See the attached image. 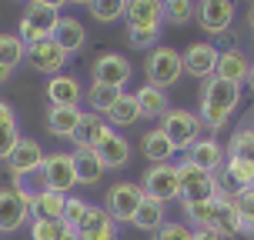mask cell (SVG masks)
Listing matches in <instances>:
<instances>
[{
    "label": "cell",
    "mask_w": 254,
    "mask_h": 240,
    "mask_svg": "<svg viewBox=\"0 0 254 240\" xmlns=\"http://www.w3.org/2000/svg\"><path fill=\"white\" fill-rule=\"evenodd\" d=\"M194 17H197L204 34L221 37V34H228L231 20H234V0H197V13Z\"/></svg>",
    "instance_id": "obj_13"
},
{
    "label": "cell",
    "mask_w": 254,
    "mask_h": 240,
    "mask_svg": "<svg viewBox=\"0 0 254 240\" xmlns=\"http://www.w3.org/2000/svg\"><path fill=\"white\" fill-rule=\"evenodd\" d=\"M87 10L94 20H101V24H114L127 13V0H90Z\"/></svg>",
    "instance_id": "obj_31"
},
{
    "label": "cell",
    "mask_w": 254,
    "mask_h": 240,
    "mask_svg": "<svg viewBox=\"0 0 254 240\" xmlns=\"http://www.w3.org/2000/svg\"><path fill=\"white\" fill-rule=\"evenodd\" d=\"M224 177H228L238 190L254 187V164H251V160H238V157H228V164H224Z\"/></svg>",
    "instance_id": "obj_33"
},
{
    "label": "cell",
    "mask_w": 254,
    "mask_h": 240,
    "mask_svg": "<svg viewBox=\"0 0 254 240\" xmlns=\"http://www.w3.org/2000/svg\"><path fill=\"white\" fill-rule=\"evenodd\" d=\"M130 224H134L137 230H144V234H157V230L167 224V203L144 197V203L137 207V214H134Z\"/></svg>",
    "instance_id": "obj_24"
},
{
    "label": "cell",
    "mask_w": 254,
    "mask_h": 240,
    "mask_svg": "<svg viewBox=\"0 0 254 240\" xmlns=\"http://www.w3.org/2000/svg\"><path fill=\"white\" fill-rule=\"evenodd\" d=\"M238 103H241V84L211 77L201 87V114L197 117L207 130H224L231 124V114L238 110Z\"/></svg>",
    "instance_id": "obj_1"
},
{
    "label": "cell",
    "mask_w": 254,
    "mask_h": 240,
    "mask_svg": "<svg viewBox=\"0 0 254 240\" xmlns=\"http://www.w3.org/2000/svg\"><path fill=\"white\" fill-rule=\"evenodd\" d=\"M30 3H40V7H51V10H61L67 0H30Z\"/></svg>",
    "instance_id": "obj_45"
},
{
    "label": "cell",
    "mask_w": 254,
    "mask_h": 240,
    "mask_svg": "<svg viewBox=\"0 0 254 240\" xmlns=\"http://www.w3.org/2000/svg\"><path fill=\"white\" fill-rule=\"evenodd\" d=\"M80 117H84L80 107H51L47 117H44V127H47L51 137L70 140V137H74V130H77V124H80Z\"/></svg>",
    "instance_id": "obj_19"
},
{
    "label": "cell",
    "mask_w": 254,
    "mask_h": 240,
    "mask_svg": "<svg viewBox=\"0 0 254 240\" xmlns=\"http://www.w3.org/2000/svg\"><path fill=\"white\" fill-rule=\"evenodd\" d=\"M77 234H80V240H117V220L104 207H90Z\"/></svg>",
    "instance_id": "obj_17"
},
{
    "label": "cell",
    "mask_w": 254,
    "mask_h": 240,
    "mask_svg": "<svg viewBox=\"0 0 254 240\" xmlns=\"http://www.w3.org/2000/svg\"><path fill=\"white\" fill-rule=\"evenodd\" d=\"M44 157H47V153L40 150L37 140L20 137L17 150H13V153H10V160H7V167H10L13 180H24V177H30V174H40V167H44Z\"/></svg>",
    "instance_id": "obj_15"
},
{
    "label": "cell",
    "mask_w": 254,
    "mask_h": 240,
    "mask_svg": "<svg viewBox=\"0 0 254 240\" xmlns=\"http://www.w3.org/2000/svg\"><path fill=\"white\" fill-rule=\"evenodd\" d=\"M248 84H251V90H254V63H251V74H248Z\"/></svg>",
    "instance_id": "obj_48"
},
{
    "label": "cell",
    "mask_w": 254,
    "mask_h": 240,
    "mask_svg": "<svg viewBox=\"0 0 254 240\" xmlns=\"http://www.w3.org/2000/svg\"><path fill=\"white\" fill-rule=\"evenodd\" d=\"M30 190L24 187H0V234H13L30 217Z\"/></svg>",
    "instance_id": "obj_6"
},
{
    "label": "cell",
    "mask_w": 254,
    "mask_h": 240,
    "mask_svg": "<svg viewBox=\"0 0 254 240\" xmlns=\"http://www.w3.org/2000/svg\"><path fill=\"white\" fill-rule=\"evenodd\" d=\"M127 27H151L161 30L164 20V0H127Z\"/></svg>",
    "instance_id": "obj_18"
},
{
    "label": "cell",
    "mask_w": 254,
    "mask_h": 240,
    "mask_svg": "<svg viewBox=\"0 0 254 240\" xmlns=\"http://www.w3.org/2000/svg\"><path fill=\"white\" fill-rule=\"evenodd\" d=\"M194 13H197L194 0H164V20H171V24H188V20H194Z\"/></svg>",
    "instance_id": "obj_35"
},
{
    "label": "cell",
    "mask_w": 254,
    "mask_h": 240,
    "mask_svg": "<svg viewBox=\"0 0 254 240\" xmlns=\"http://www.w3.org/2000/svg\"><path fill=\"white\" fill-rule=\"evenodd\" d=\"M0 124H17V114L7 100H0Z\"/></svg>",
    "instance_id": "obj_43"
},
{
    "label": "cell",
    "mask_w": 254,
    "mask_h": 240,
    "mask_svg": "<svg viewBox=\"0 0 254 240\" xmlns=\"http://www.w3.org/2000/svg\"><path fill=\"white\" fill-rule=\"evenodd\" d=\"M130 74H134V67H130V60L121 57V53H101V57L94 60V67H90L94 84H107V87H121V90H124V84L130 80Z\"/></svg>",
    "instance_id": "obj_14"
},
{
    "label": "cell",
    "mask_w": 254,
    "mask_h": 240,
    "mask_svg": "<svg viewBox=\"0 0 254 240\" xmlns=\"http://www.w3.org/2000/svg\"><path fill=\"white\" fill-rule=\"evenodd\" d=\"M161 130H164L167 137H171V144L178 147V150L188 153L197 140H201V117L190 114V110H167L164 117H161Z\"/></svg>",
    "instance_id": "obj_4"
},
{
    "label": "cell",
    "mask_w": 254,
    "mask_h": 240,
    "mask_svg": "<svg viewBox=\"0 0 254 240\" xmlns=\"http://www.w3.org/2000/svg\"><path fill=\"white\" fill-rule=\"evenodd\" d=\"M121 94H124L121 87H107V84H94V87H90L87 94H84V97H87L90 110L104 117V114H107V110H111V107H114L117 100H121Z\"/></svg>",
    "instance_id": "obj_30"
},
{
    "label": "cell",
    "mask_w": 254,
    "mask_h": 240,
    "mask_svg": "<svg viewBox=\"0 0 254 240\" xmlns=\"http://www.w3.org/2000/svg\"><path fill=\"white\" fill-rule=\"evenodd\" d=\"M157 37H161V30H151V27H127V40H130L134 50L151 53L154 47H157Z\"/></svg>",
    "instance_id": "obj_36"
},
{
    "label": "cell",
    "mask_w": 254,
    "mask_h": 240,
    "mask_svg": "<svg viewBox=\"0 0 254 240\" xmlns=\"http://www.w3.org/2000/svg\"><path fill=\"white\" fill-rule=\"evenodd\" d=\"M61 240H80V234H77V227H70V224H64V230H61Z\"/></svg>",
    "instance_id": "obj_44"
},
{
    "label": "cell",
    "mask_w": 254,
    "mask_h": 240,
    "mask_svg": "<svg viewBox=\"0 0 254 240\" xmlns=\"http://www.w3.org/2000/svg\"><path fill=\"white\" fill-rule=\"evenodd\" d=\"M0 60L13 70L20 60H27V44L20 40V34H0Z\"/></svg>",
    "instance_id": "obj_32"
},
{
    "label": "cell",
    "mask_w": 254,
    "mask_h": 240,
    "mask_svg": "<svg viewBox=\"0 0 254 240\" xmlns=\"http://www.w3.org/2000/svg\"><path fill=\"white\" fill-rule=\"evenodd\" d=\"M184 60V74L197 77V80H211L217 74V60H221V50H217L211 40H194L188 50L181 53Z\"/></svg>",
    "instance_id": "obj_10"
},
{
    "label": "cell",
    "mask_w": 254,
    "mask_h": 240,
    "mask_svg": "<svg viewBox=\"0 0 254 240\" xmlns=\"http://www.w3.org/2000/svg\"><path fill=\"white\" fill-rule=\"evenodd\" d=\"M64 220H30V240H61Z\"/></svg>",
    "instance_id": "obj_38"
},
{
    "label": "cell",
    "mask_w": 254,
    "mask_h": 240,
    "mask_svg": "<svg viewBox=\"0 0 254 240\" xmlns=\"http://www.w3.org/2000/svg\"><path fill=\"white\" fill-rule=\"evenodd\" d=\"M154 240H194V227L190 224H178V220H167L164 227L154 234Z\"/></svg>",
    "instance_id": "obj_39"
},
{
    "label": "cell",
    "mask_w": 254,
    "mask_h": 240,
    "mask_svg": "<svg viewBox=\"0 0 254 240\" xmlns=\"http://www.w3.org/2000/svg\"><path fill=\"white\" fill-rule=\"evenodd\" d=\"M248 30H254V0H251V7H248Z\"/></svg>",
    "instance_id": "obj_47"
},
{
    "label": "cell",
    "mask_w": 254,
    "mask_h": 240,
    "mask_svg": "<svg viewBox=\"0 0 254 240\" xmlns=\"http://www.w3.org/2000/svg\"><path fill=\"white\" fill-rule=\"evenodd\" d=\"M178 184H181V203H204V200H214V197H228L221 190V180L211 170L190 164L188 157L178 164Z\"/></svg>",
    "instance_id": "obj_2"
},
{
    "label": "cell",
    "mask_w": 254,
    "mask_h": 240,
    "mask_svg": "<svg viewBox=\"0 0 254 240\" xmlns=\"http://www.w3.org/2000/svg\"><path fill=\"white\" fill-rule=\"evenodd\" d=\"M194 240H234V237L224 234V230H214V227H201V230H194Z\"/></svg>",
    "instance_id": "obj_42"
},
{
    "label": "cell",
    "mask_w": 254,
    "mask_h": 240,
    "mask_svg": "<svg viewBox=\"0 0 254 240\" xmlns=\"http://www.w3.org/2000/svg\"><path fill=\"white\" fill-rule=\"evenodd\" d=\"M44 94H47V103H51V107H80V100H84V87H80V80L70 77V74L47 77Z\"/></svg>",
    "instance_id": "obj_16"
},
{
    "label": "cell",
    "mask_w": 254,
    "mask_h": 240,
    "mask_svg": "<svg viewBox=\"0 0 254 240\" xmlns=\"http://www.w3.org/2000/svg\"><path fill=\"white\" fill-rule=\"evenodd\" d=\"M228 157L251 160V164H254V127H241V130L231 137V150H228Z\"/></svg>",
    "instance_id": "obj_34"
},
{
    "label": "cell",
    "mask_w": 254,
    "mask_h": 240,
    "mask_svg": "<svg viewBox=\"0 0 254 240\" xmlns=\"http://www.w3.org/2000/svg\"><path fill=\"white\" fill-rule=\"evenodd\" d=\"M10 74H13V67H7V63L0 60V84H7V80H10Z\"/></svg>",
    "instance_id": "obj_46"
},
{
    "label": "cell",
    "mask_w": 254,
    "mask_h": 240,
    "mask_svg": "<svg viewBox=\"0 0 254 240\" xmlns=\"http://www.w3.org/2000/svg\"><path fill=\"white\" fill-rule=\"evenodd\" d=\"M74 164H77V184L94 187V184L104 177V164L97 160V153L90 150V147H77L74 150Z\"/></svg>",
    "instance_id": "obj_28"
},
{
    "label": "cell",
    "mask_w": 254,
    "mask_h": 240,
    "mask_svg": "<svg viewBox=\"0 0 254 240\" xmlns=\"http://www.w3.org/2000/svg\"><path fill=\"white\" fill-rule=\"evenodd\" d=\"M90 203L80 200V197H67V207H64V224H70V227H80V220L87 217Z\"/></svg>",
    "instance_id": "obj_41"
},
{
    "label": "cell",
    "mask_w": 254,
    "mask_h": 240,
    "mask_svg": "<svg viewBox=\"0 0 254 240\" xmlns=\"http://www.w3.org/2000/svg\"><path fill=\"white\" fill-rule=\"evenodd\" d=\"M64 207H67V193H57L47 187L30 197V217L34 220H64Z\"/></svg>",
    "instance_id": "obj_20"
},
{
    "label": "cell",
    "mask_w": 254,
    "mask_h": 240,
    "mask_svg": "<svg viewBox=\"0 0 254 240\" xmlns=\"http://www.w3.org/2000/svg\"><path fill=\"white\" fill-rule=\"evenodd\" d=\"M61 24V10H51V7H40V3H30L20 17V40H24L27 47L30 44H40V40L54 37V30Z\"/></svg>",
    "instance_id": "obj_8"
},
{
    "label": "cell",
    "mask_w": 254,
    "mask_h": 240,
    "mask_svg": "<svg viewBox=\"0 0 254 240\" xmlns=\"http://www.w3.org/2000/svg\"><path fill=\"white\" fill-rule=\"evenodd\" d=\"M231 200H234V207H238V214H241V220H244V227H248V234H254V187L238 190Z\"/></svg>",
    "instance_id": "obj_37"
},
{
    "label": "cell",
    "mask_w": 254,
    "mask_h": 240,
    "mask_svg": "<svg viewBox=\"0 0 254 240\" xmlns=\"http://www.w3.org/2000/svg\"><path fill=\"white\" fill-rule=\"evenodd\" d=\"M40 177H44V187L57 190V193H67V190L77 187V164L74 153L67 150H54L44 157V167H40Z\"/></svg>",
    "instance_id": "obj_7"
},
{
    "label": "cell",
    "mask_w": 254,
    "mask_h": 240,
    "mask_svg": "<svg viewBox=\"0 0 254 240\" xmlns=\"http://www.w3.org/2000/svg\"><path fill=\"white\" fill-rule=\"evenodd\" d=\"M140 187H144V197L151 200H178L181 197V184H178V167L174 164H154L147 167V174L140 177Z\"/></svg>",
    "instance_id": "obj_9"
},
{
    "label": "cell",
    "mask_w": 254,
    "mask_h": 240,
    "mask_svg": "<svg viewBox=\"0 0 254 240\" xmlns=\"http://www.w3.org/2000/svg\"><path fill=\"white\" fill-rule=\"evenodd\" d=\"M144 203V187L134 184V180H121L107 190V200H104V210L114 217L117 224H130L137 207Z\"/></svg>",
    "instance_id": "obj_5"
},
{
    "label": "cell",
    "mask_w": 254,
    "mask_h": 240,
    "mask_svg": "<svg viewBox=\"0 0 254 240\" xmlns=\"http://www.w3.org/2000/svg\"><path fill=\"white\" fill-rule=\"evenodd\" d=\"M54 40L67 53H77V50H84V44H87V30H84V24L77 17H61V24L54 30Z\"/></svg>",
    "instance_id": "obj_26"
},
{
    "label": "cell",
    "mask_w": 254,
    "mask_h": 240,
    "mask_svg": "<svg viewBox=\"0 0 254 240\" xmlns=\"http://www.w3.org/2000/svg\"><path fill=\"white\" fill-rule=\"evenodd\" d=\"M67 60H70V53L64 50L54 37H47V40H40V44H30V47H27V63H30L37 74H47V77L64 74V63H67Z\"/></svg>",
    "instance_id": "obj_12"
},
{
    "label": "cell",
    "mask_w": 254,
    "mask_h": 240,
    "mask_svg": "<svg viewBox=\"0 0 254 240\" xmlns=\"http://www.w3.org/2000/svg\"><path fill=\"white\" fill-rule=\"evenodd\" d=\"M90 150L97 153V160L104 164V170H117V167L130 164V144H127V137H121L111 124L101 130V137H97V144H94Z\"/></svg>",
    "instance_id": "obj_11"
},
{
    "label": "cell",
    "mask_w": 254,
    "mask_h": 240,
    "mask_svg": "<svg viewBox=\"0 0 254 240\" xmlns=\"http://www.w3.org/2000/svg\"><path fill=\"white\" fill-rule=\"evenodd\" d=\"M144 70H147V84L154 87H174L184 74V60H181V53L174 47H167V44H157L151 53H147V60H144Z\"/></svg>",
    "instance_id": "obj_3"
},
{
    "label": "cell",
    "mask_w": 254,
    "mask_h": 240,
    "mask_svg": "<svg viewBox=\"0 0 254 240\" xmlns=\"http://www.w3.org/2000/svg\"><path fill=\"white\" fill-rule=\"evenodd\" d=\"M248 74H251V60H248L241 50H221V60H217V74L214 77L231 80V84H248Z\"/></svg>",
    "instance_id": "obj_23"
},
{
    "label": "cell",
    "mask_w": 254,
    "mask_h": 240,
    "mask_svg": "<svg viewBox=\"0 0 254 240\" xmlns=\"http://www.w3.org/2000/svg\"><path fill=\"white\" fill-rule=\"evenodd\" d=\"M70 3H84V7H87V3H90V0H70Z\"/></svg>",
    "instance_id": "obj_49"
},
{
    "label": "cell",
    "mask_w": 254,
    "mask_h": 240,
    "mask_svg": "<svg viewBox=\"0 0 254 240\" xmlns=\"http://www.w3.org/2000/svg\"><path fill=\"white\" fill-rule=\"evenodd\" d=\"M140 150H144V157H147L151 164H167V160H174L178 147L171 144V137H167L161 127H154V130H147V134L140 137Z\"/></svg>",
    "instance_id": "obj_22"
},
{
    "label": "cell",
    "mask_w": 254,
    "mask_h": 240,
    "mask_svg": "<svg viewBox=\"0 0 254 240\" xmlns=\"http://www.w3.org/2000/svg\"><path fill=\"white\" fill-rule=\"evenodd\" d=\"M137 97V107H140V117H147V120H154V117H164L167 110H171V100H167V90L154 87V84H144V87L134 94Z\"/></svg>",
    "instance_id": "obj_25"
},
{
    "label": "cell",
    "mask_w": 254,
    "mask_h": 240,
    "mask_svg": "<svg viewBox=\"0 0 254 240\" xmlns=\"http://www.w3.org/2000/svg\"><path fill=\"white\" fill-rule=\"evenodd\" d=\"M188 160H190V164H197V167H204V170H211V174H217L221 167L228 164V153H224V147H221L217 140L201 137L188 150Z\"/></svg>",
    "instance_id": "obj_21"
},
{
    "label": "cell",
    "mask_w": 254,
    "mask_h": 240,
    "mask_svg": "<svg viewBox=\"0 0 254 240\" xmlns=\"http://www.w3.org/2000/svg\"><path fill=\"white\" fill-rule=\"evenodd\" d=\"M104 127H107V120H104L101 114L84 110V117H80V124H77V130H74V137H70V140H74V147H94Z\"/></svg>",
    "instance_id": "obj_29"
},
{
    "label": "cell",
    "mask_w": 254,
    "mask_h": 240,
    "mask_svg": "<svg viewBox=\"0 0 254 240\" xmlns=\"http://www.w3.org/2000/svg\"><path fill=\"white\" fill-rule=\"evenodd\" d=\"M20 144V130L17 124H0V160H10V153Z\"/></svg>",
    "instance_id": "obj_40"
},
{
    "label": "cell",
    "mask_w": 254,
    "mask_h": 240,
    "mask_svg": "<svg viewBox=\"0 0 254 240\" xmlns=\"http://www.w3.org/2000/svg\"><path fill=\"white\" fill-rule=\"evenodd\" d=\"M104 120H107V124L114 127H134L140 120V107H137V97H134V94H121V100L114 103V107H111V110H107V114H104Z\"/></svg>",
    "instance_id": "obj_27"
}]
</instances>
